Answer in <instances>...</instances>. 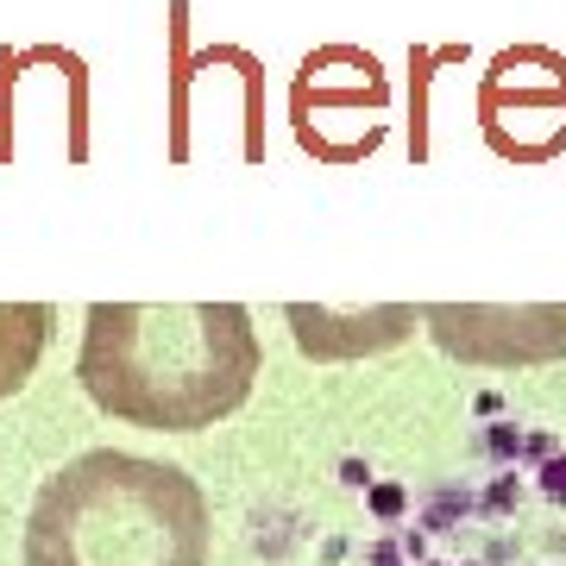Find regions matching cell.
<instances>
[{
	"instance_id": "5b68a950",
	"label": "cell",
	"mask_w": 566,
	"mask_h": 566,
	"mask_svg": "<svg viewBox=\"0 0 566 566\" xmlns=\"http://www.w3.org/2000/svg\"><path fill=\"white\" fill-rule=\"evenodd\" d=\"M57 308L51 303H0V397L25 390V378L39 371L44 346H51Z\"/></svg>"
},
{
	"instance_id": "6da1fadb",
	"label": "cell",
	"mask_w": 566,
	"mask_h": 566,
	"mask_svg": "<svg viewBox=\"0 0 566 566\" xmlns=\"http://www.w3.org/2000/svg\"><path fill=\"white\" fill-rule=\"evenodd\" d=\"M259 327L240 303H88L76 378L114 422L196 434L259 385Z\"/></svg>"
},
{
	"instance_id": "277c9868",
	"label": "cell",
	"mask_w": 566,
	"mask_h": 566,
	"mask_svg": "<svg viewBox=\"0 0 566 566\" xmlns=\"http://www.w3.org/2000/svg\"><path fill=\"white\" fill-rule=\"evenodd\" d=\"M283 315H290L296 346H303L308 359H359V353L397 346L409 327L422 322V308H409V303H385V308H365V315H327V308L290 303Z\"/></svg>"
},
{
	"instance_id": "7a4b0ae2",
	"label": "cell",
	"mask_w": 566,
	"mask_h": 566,
	"mask_svg": "<svg viewBox=\"0 0 566 566\" xmlns=\"http://www.w3.org/2000/svg\"><path fill=\"white\" fill-rule=\"evenodd\" d=\"M25 566H208V497L170 460L95 447L44 479Z\"/></svg>"
},
{
	"instance_id": "3957f363",
	"label": "cell",
	"mask_w": 566,
	"mask_h": 566,
	"mask_svg": "<svg viewBox=\"0 0 566 566\" xmlns=\"http://www.w3.org/2000/svg\"><path fill=\"white\" fill-rule=\"evenodd\" d=\"M422 322L447 359L465 365H542L566 353V303H428Z\"/></svg>"
}]
</instances>
